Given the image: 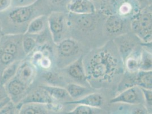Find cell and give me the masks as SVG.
I'll return each mask as SVG.
<instances>
[{
	"mask_svg": "<svg viewBox=\"0 0 152 114\" xmlns=\"http://www.w3.org/2000/svg\"><path fill=\"white\" fill-rule=\"evenodd\" d=\"M135 86L152 90V70H139L135 74Z\"/></svg>",
	"mask_w": 152,
	"mask_h": 114,
	"instance_id": "7402d4cb",
	"label": "cell"
},
{
	"mask_svg": "<svg viewBox=\"0 0 152 114\" xmlns=\"http://www.w3.org/2000/svg\"><path fill=\"white\" fill-rule=\"evenodd\" d=\"M142 94L144 95L145 103L146 104V107L147 108L148 112L152 113V90L144 89L140 87Z\"/></svg>",
	"mask_w": 152,
	"mask_h": 114,
	"instance_id": "4316f807",
	"label": "cell"
},
{
	"mask_svg": "<svg viewBox=\"0 0 152 114\" xmlns=\"http://www.w3.org/2000/svg\"><path fill=\"white\" fill-rule=\"evenodd\" d=\"M70 13L76 14H89L96 12V8L91 0H70L67 5Z\"/></svg>",
	"mask_w": 152,
	"mask_h": 114,
	"instance_id": "4fadbf2b",
	"label": "cell"
},
{
	"mask_svg": "<svg viewBox=\"0 0 152 114\" xmlns=\"http://www.w3.org/2000/svg\"><path fill=\"white\" fill-rule=\"evenodd\" d=\"M140 70H152V53L145 49H141Z\"/></svg>",
	"mask_w": 152,
	"mask_h": 114,
	"instance_id": "d4e9b609",
	"label": "cell"
},
{
	"mask_svg": "<svg viewBox=\"0 0 152 114\" xmlns=\"http://www.w3.org/2000/svg\"><path fill=\"white\" fill-rule=\"evenodd\" d=\"M4 87L7 95L15 104L17 103V101L18 103L25 96L26 93L28 89L15 76Z\"/></svg>",
	"mask_w": 152,
	"mask_h": 114,
	"instance_id": "30bf717a",
	"label": "cell"
},
{
	"mask_svg": "<svg viewBox=\"0 0 152 114\" xmlns=\"http://www.w3.org/2000/svg\"><path fill=\"white\" fill-rule=\"evenodd\" d=\"M111 104L124 103L128 104H144L145 103L144 95L141 88L134 86L124 89L115 97L110 100Z\"/></svg>",
	"mask_w": 152,
	"mask_h": 114,
	"instance_id": "3957f363",
	"label": "cell"
},
{
	"mask_svg": "<svg viewBox=\"0 0 152 114\" xmlns=\"http://www.w3.org/2000/svg\"><path fill=\"white\" fill-rule=\"evenodd\" d=\"M149 1H150V2H152V0H149Z\"/></svg>",
	"mask_w": 152,
	"mask_h": 114,
	"instance_id": "8d00e7d4",
	"label": "cell"
},
{
	"mask_svg": "<svg viewBox=\"0 0 152 114\" xmlns=\"http://www.w3.org/2000/svg\"><path fill=\"white\" fill-rule=\"evenodd\" d=\"M7 91L4 86H0V101L7 96Z\"/></svg>",
	"mask_w": 152,
	"mask_h": 114,
	"instance_id": "836d02e7",
	"label": "cell"
},
{
	"mask_svg": "<svg viewBox=\"0 0 152 114\" xmlns=\"http://www.w3.org/2000/svg\"><path fill=\"white\" fill-rule=\"evenodd\" d=\"M124 27V20L121 16L111 15L105 22V29L110 34H118Z\"/></svg>",
	"mask_w": 152,
	"mask_h": 114,
	"instance_id": "ffe728a7",
	"label": "cell"
},
{
	"mask_svg": "<svg viewBox=\"0 0 152 114\" xmlns=\"http://www.w3.org/2000/svg\"><path fill=\"white\" fill-rule=\"evenodd\" d=\"M11 101V99L10 98V97L9 96H7L4 99L1 100L0 101V111L2 108L4 107L7 104L9 101Z\"/></svg>",
	"mask_w": 152,
	"mask_h": 114,
	"instance_id": "e575fe53",
	"label": "cell"
},
{
	"mask_svg": "<svg viewBox=\"0 0 152 114\" xmlns=\"http://www.w3.org/2000/svg\"><path fill=\"white\" fill-rule=\"evenodd\" d=\"M47 23V17L45 16H40L32 19L29 22L25 34L38 35L45 30V24Z\"/></svg>",
	"mask_w": 152,
	"mask_h": 114,
	"instance_id": "d6986e66",
	"label": "cell"
},
{
	"mask_svg": "<svg viewBox=\"0 0 152 114\" xmlns=\"http://www.w3.org/2000/svg\"><path fill=\"white\" fill-rule=\"evenodd\" d=\"M74 17L71 19L76 25L83 30H88L91 29L95 26L96 19L93 14H76L72 13Z\"/></svg>",
	"mask_w": 152,
	"mask_h": 114,
	"instance_id": "2e32d148",
	"label": "cell"
},
{
	"mask_svg": "<svg viewBox=\"0 0 152 114\" xmlns=\"http://www.w3.org/2000/svg\"><path fill=\"white\" fill-rule=\"evenodd\" d=\"M65 89L68 94L73 100L80 99L90 93L95 92L93 89H90L89 87L85 86L79 83H72L66 85Z\"/></svg>",
	"mask_w": 152,
	"mask_h": 114,
	"instance_id": "e0dca14e",
	"label": "cell"
},
{
	"mask_svg": "<svg viewBox=\"0 0 152 114\" xmlns=\"http://www.w3.org/2000/svg\"><path fill=\"white\" fill-rule=\"evenodd\" d=\"M12 0H0V12L7 10L12 5Z\"/></svg>",
	"mask_w": 152,
	"mask_h": 114,
	"instance_id": "1f68e13d",
	"label": "cell"
},
{
	"mask_svg": "<svg viewBox=\"0 0 152 114\" xmlns=\"http://www.w3.org/2000/svg\"><path fill=\"white\" fill-rule=\"evenodd\" d=\"M17 60L19 59H17L16 56L14 55L6 53H0V64L5 67Z\"/></svg>",
	"mask_w": 152,
	"mask_h": 114,
	"instance_id": "83f0119b",
	"label": "cell"
},
{
	"mask_svg": "<svg viewBox=\"0 0 152 114\" xmlns=\"http://www.w3.org/2000/svg\"><path fill=\"white\" fill-rule=\"evenodd\" d=\"M62 107L57 103L41 104V103H26L20 105L17 108L20 114H47L51 111H57Z\"/></svg>",
	"mask_w": 152,
	"mask_h": 114,
	"instance_id": "ba28073f",
	"label": "cell"
},
{
	"mask_svg": "<svg viewBox=\"0 0 152 114\" xmlns=\"http://www.w3.org/2000/svg\"><path fill=\"white\" fill-rule=\"evenodd\" d=\"M111 44L91 53L85 66L88 81L93 79L101 83L110 82L121 70L123 61L116 46L115 49L110 48Z\"/></svg>",
	"mask_w": 152,
	"mask_h": 114,
	"instance_id": "6da1fadb",
	"label": "cell"
},
{
	"mask_svg": "<svg viewBox=\"0 0 152 114\" xmlns=\"http://www.w3.org/2000/svg\"><path fill=\"white\" fill-rule=\"evenodd\" d=\"M52 65L51 57L43 56L42 59L40 60L38 66H40L42 68L45 69H48L51 67Z\"/></svg>",
	"mask_w": 152,
	"mask_h": 114,
	"instance_id": "4dcf8cb0",
	"label": "cell"
},
{
	"mask_svg": "<svg viewBox=\"0 0 152 114\" xmlns=\"http://www.w3.org/2000/svg\"><path fill=\"white\" fill-rule=\"evenodd\" d=\"M21 60H17L9 64L2 71L0 75V86H4L7 83L15 76Z\"/></svg>",
	"mask_w": 152,
	"mask_h": 114,
	"instance_id": "603a6c76",
	"label": "cell"
},
{
	"mask_svg": "<svg viewBox=\"0 0 152 114\" xmlns=\"http://www.w3.org/2000/svg\"><path fill=\"white\" fill-rule=\"evenodd\" d=\"M75 108L70 111L69 114H93L99 113L101 111L100 108L93 107L84 104H77Z\"/></svg>",
	"mask_w": 152,
	"mask_h": 114,
	"instance_id": "484cf974",
	"label": "cell"
},
{
	"mask_svg": "<svg viewBox=\"0 0 152 114\" xmlns=\"http://www.w3.org/2000/svg\"><path fill=\"white\" fill-rule=\"evenodd\" d=\"M132 7L128 2L123 3L119 8V16H127L132 12Z\"/></svg>",
	"mask_w": 152,
	"mask_h": 114,
	"instance_id": "f546056e",
	"label": "cell"
},
{
	"mask_svg": "<svg viewBox=\"0 0 152 114\" xmlns=\"http://www.w3.org/2000/svg\"><path fill=\"white\" fill-rule=\"evenodd\" d=\"M1 37H0V38H1Z\"/></svg>",
	"mask_w": 152,
	"mask_h": 114,
	"instance_id": "74e56055",
	"label": "cell"
},
{
	"mask_svg": "<svg viewBox=\"0 0 152 114\" xmlns=\"http://www.w3.org/2000/svg\"><path fill=\"white\" fill-rule=\"evenodd\" d=\"M39 1L36 0L31 4L14 8L8 14L9 19L14 24L18 25L30 22L35 14Z\"/></svg>",
	"mask_w": 152,
	"mask_h": 114,
	"instance_id": "277c9868",
	"label": "cell"
},
{
	"mask_svg": "<svg viewBox=\"0 0 152 114\" xmlns=\"http://www.w3.org/2000/svg\"><path fill=\"white\" fill-rule=\"evenodd\" d=\"M40 87L45 89L51 96V98L57 102L62 101H69V99H71L66 90L65 88L51 85H45Z\"/></svg>",
	"mask_w": 152,
	"mask_h": 114,
	"instance_id": "44dd1931",
	"label": "cell"
},
{
	"mask_svg": "<svg viewBox=\"0 0 152 114\" xmlns=\"http://www.w3.org/2000/svg\"><path fill=\"white\" fill-rule=\"evenodd\" d=\"M37 75L36 66L31 61H22L15 76L27 88L31 85Z\"/></svg>",
	"mask_w": 152,
	"mask_h": 114,
	"instance_id": "52a82bcc",
	"label": "cell"
},
{
	"mask_svg": "<svg viewBox=\"0 0 152 114\" xmlns=\"http://www.w3.org/2000/svg\"><path fill=\"white\" fill-rule=\"evenodd\" d=\"M52 4L55 5H60L64 2L65 0H49Z\"/></svg>",
	"mask_w": 152,
	"mask_h": 114,
	"instance_id": "d590c367",
	"label": "cell"
},
{
	"mask_svg": "<svg viewBox=\"0 0 152 114\" xmlns=\"http://www.w3.org/2000/svg\"><path fill=\"white\" fill-rule=\"evenodd\" d=\"M139 4L140 7L141 9L145 8L146 7L151 5V2L149 0H136Z\"/></svg>",
	"mask_w": 152,
	"mask_h": 114,
	"instance_id": "d6a6232c",
	"label": "cell"
},
{
	"mask_svg": "<svg viewBox=\"0 0 152 114\" xmlns=\"http://www.w3.org/2000/svg\"><path fill=\"white\" fill-rule=\"evenodd\" d=\"M103 103V96L101 94L95 92L90 93L76 100L64 101L65 104H84L96 108L101 107Z\"/></svg>",
	"mask_w": 152,
	"mask_h": 114,
	"instance_id": "9a60e30c",
	"label": "cell"
},
{
	"mask_svg": "<svg viewBox=\"0 0 152 114\" xmlns=\"http://www.w3.org/2000/svg\"><path fill=\"white\" fill-rule=\"evenodd\" d=\"M57 53L60 57L68 58L76 56L80 50L78 43L73 39H62L57 44Z\"/></svg>",
	"mask_w": 152,
	"mask_h": 114,
	"instance_id": "5bb4252c",
	"label": "cell"
},
{
	"mask_svg": "<svg viewBox=\"0 0 152 114\" xmlns=\"http://www.w3.org/2000/svg\"><path fill=\"white\" fill-rule=\"evenodd\" d=\"M30 103L54 104L57 103V101L53 100L45 89L40 86L39 88L34 90L30 93L27 94L18 103L16 108H17L22 104Z\"/></svg>",
	"mask_w": 152,
	"mask_h": 114,
	"instance_id": "9c48e42d",
	"label": "cell"
},
{
	"mask_svg": "<svg viewBox=\"0 0 152 114\" xmlns=\"http://www.w3.org/2000/svg\"><path fill=\"white\" fill-rule=\"evenodd\" d=\"M152 7L149 5L134 16L131 21L132 31L145 43L152 42Z\"/></svg>",
	"mask_w": 152,
	"mask_h": 114,
	"instance_id": "7a4b0ae2",
	"label": "cell"
},
{
	"mask_svg": "<svg viewBox=\"0 0 152 114\" xmlns=\"http://www.w3.org/2000/svg\"><path fill=\"white\" fill-rule=\"evenodd\" d=\"M65 17L63 13L53 12L47 17V24L53 42L57 44L62 40L65 29Z\"/></svg>",
	"mask_w": 152,
	"mask_h": 114,
	"instance_id": "5b68a950",
	"label": "cell"
},
{
	"mask_svg": "<svg viewBox=\"0 0 152 114\" xmlns=\"http://www.w3.org/2000/svg\"><path fill=\"white\" fill-rule=\"evenodd\" d=\"M136 39L127 34L121 36L116 38L115 44L116 45L123 64L130 53L137 46Z\"/></svg>",
	"mask_w": 152,
	"mask_h": 114,
	"instance_id": "7c38bea8",
	"label": "cell"
},
{
	"mask_svg": "<svg viewBox=\"0 0 152 114\" xmlns=\"http://www.w3.org/2000/svg\"><path fill=\"white\" fill-rule=\"evenodd\" d=\"M64 70L66 74L77 83L85 86L91 87L85 69L83 57L77 59L67 66Z\"/></svg>",
	"mask_w": 152,
	"mask_h": 114,
	"instance_id": "8992f818",
	"label": "cell"
},
{
	"mask_svg": "<svg viewBox=\"0 0 152 114\" xmlns=\"http://www.w3.org/2000/svg\"><path fill=\"white\" fill-rule=\"evenodd\" d=\"M16 110L15 104L11 100L1 110L0 114H14Z\"/></svg>",
	"mask_w": 152,
	"mask_h": 114,
	"instance_id": "f1b7e54d",
	"label": "cell"
},
{
	"mask_svg": "<svg viewBox=\"0 0 152 114\" xmlns=\"http://www.w3.org/2000/svg\"><path fill=\"white\" fill-rule=\"evenodd\" d=\"M23 36H7L0 38V53H6L17 57L19 49H22Z\"/></svg>",
	"mask_w": 152,
	"mask_h": 114,
	"instance_id": "8fae6325",
	"label": "cell"
},
{
	"mask_svg": "<svg viewBox=\"0 0 152 114\" xmlns=\"http://www.w3.org/2000/svg\"><path fill=\"white\" fill-rule=\"evenodd\" d=\"M141 49L137 46L126 59L124 64H126L128 72L136 73L140 70Z\"/></svg>",
	"mask_w": 152,
	"mask_h": 114,
	"instance_id": "ac0fdd59",
	"label": "cell"
},
{
	"mask_svg": "<svg viewBox=\"0 0 152 114\" xmlns=\"http://www.w3.org/2000/svg\"><path fill=\"white\" fill-rule=\"evenodd\" d=\"M38 44V39L33 37V35L24 34L22 37V46L26 56H28L34 50Z\"/></svg>",
	"mask_w": 152,
	"mask_h": 114,
	"instance_id": "cb8c5ba5",
	"label": "cell"
}]
</instances>
